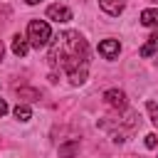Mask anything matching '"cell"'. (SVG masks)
Listing matches in <instances>:
<instances>
[{
  "instance_id": "obj_1",
  "label": "cell",
  "mask_w": 158,
  "mask_h": 158,
  "mask_svg": "<svg viewBox=\"0 0 158 158\" xmlns=\"http://www.w3.org/2000/svg\"><path fill=\"white\" fill-rule=\"evenodd\" d=\"M49 64L69 72L72 84L86 79V40L79 32H62L49 47Z\"/></svg>"
},
{
  "instance_id": "obj_2",
  "label": "cell",
  "mask_w": 158,
  "mask_h": 158,
  "mask_svg": "<svg viewBox=\"0 0 158 158\" xmlns=\"http://www.w3.org/2000/svg\"><path fill=\"white\" fill-rule=\"evenodd\" d=\"M27 40H30V44L32 47H47L49 44V40H52V32H49V25L44 22V20H30V25H27Z\"/></svg>"
},
{
  "instance_id": "obj_3",
  "label": "cell",
  "mask_w": 158,
  "mask_h": 158,
  "mask_svg": "<svg viewBox=\"0 0 158 158\" xmlns=\"http://www.w3.org/2000/svg\"><path fill=\"white\" fill-rule=\"evenodd\" d=\"M104 101L111 106V109H126V94L123 91H118V89H109V91H104Z\"/></svg>"
},
{
  "instance_id": "obj_4",
  "label": "cell",
  "mask_w": 158,
  "mask_h": 158,
  "mask_svg": "<svg viewBox=\"0 0 158 158\" xmlns=\"http://www.w3.org/2000/svg\"><path fill=\"white\" fill-rule=\"evenodd\" d=\"M47 17L54 20V22H69L72 20V10L64 7V5H49L47 7Z\"/></svg>"
},
{
  "instance_id": "obj_5",
  "label": "cell",
  "mask_w": 158,
  "mask_h": 158,
  "mask_svg": "<svg viewBox=\"0 0 158 158\" xmlns=\"http://www.w3.org/2000/svg\"><path fill=\"white\" fill-rule=\"evenodd\" d=\"M99 54H104L106 59H116L118 57V40H104V42H99Z\"/></svg>"
},
{
  "instance_id": "obj_6",
  "label": "cell",
  "mask_w": 158,
  "mask_h": 158,
  "mask_svg": "<svg viewBox=\"0 0 158 158\" xmlns=\"http://www.w3.org/2000/svg\"><path fill=\"white\" fill-rule=\"evenodd\" d=\"M99 5H101V10L109 12V15H118V12L123 10V0H99Z\"/></svg>"
},
{
  "instance_id": "obj_7",
  "label": "cell",
  "mask_w": 158,
  "mask_h": 158,
  "mask_svg": "<svg viewBox=\"0 0 158 158\" xmlns=\"http://www.w3.org/2000/svg\"><path fill=\"white\" fill-rule=\"evenodd\" d=\"M156 49H158V30H156V32H153V35L148 37V42H146V44L141 47V57H151V54H153Z\"/></svg>"
},
{
  "instance_id": "obj_8",
  "label": "cell",
  "mask_w": 158,
  "mask_h": 158,
  "mask_svg": "<svg viewBox=\"0 0 158 158\" xmlns=\"http://www.w3.org/2000/svg\"><path fill=\"white\" fill-rule=\"evenodd\" d=\"M141 25H146V27H158V10H143V12H141Z\"/></svg>"
},
{
  "instance_id": "obj_9",
  "label": "cell",
  "mask_w": 158,
  "mask_h": 158,
  "mask_svg": "<svg viewBox=\"0 0 158 158\" xmlns=\"http://www.w3.org/2000/svg\"><path fill=\"white\" fill-rule=\"evenodd\" d=\"M12 52H15L17 57H25V54H27V42H25V37H20V35L12 37Z\"/></svg>"
},
{
  "instance_id": "obj_10",
  "label": "cell",
  "mask_w": 158,
  "mask_h": 158,
  "mask_svg": "<svg viewBox=\"0 0 158 158\" xmlns=\"http://www.w3.org/2000/svg\"><path fill=\"white\" fill-rule=\"evenodd\" d=\"M77 151H79V141H72V143H64V146H59V156H64V158H72Z\"/></svg>"
},
{
  "instance_id": "obj_11",
  "label": "cell",
  "mask_w": 158,
  "mask_h": 158,
  "mask_svg": "<svg viewBox=\"0 0 158 158\" xmlns=\"http://www.w3.org/2000/svg\"><path fill=\"white\" fill-rule=\"evenodd\" d=\"M17 96L20 99H27V101H37L40 99V91L37 89H17Z\"/></svg>"
},
{
  "instance_id": "obj_12",
  "label": "cell",
  "mask_w": 158,
  "mask_h": 158,
  "mask_svg": "<svg viewBox=\"0 0 158 158\" xmlns=\"http://www.w3.org/2000/svg\"><path fill=\"white\" fill-rule=\"evenodd\" d=\"M30 116H32L30 106H17V109H15V118H20V121H30Z\"/></svg>"
},
{
  "instance_id": "obj_13",
  "label": "cell",
  "mask_w": 158,
  "mask_h": 158,
  "mask_svg": "<svg viewBox=\"0 0 158 158\" xmlns=\"http://www.w3.org/2000/svg\"><path fill=\"white\" fill-rule=\"evenodd\" d=\"M148 111H151V121L158 126V104L156 101H148Z\"/></svg>"
},
{
  "instance_id": "obj_14",
  "label": "cell",
  "mask_w": 158,
  "mask_h": 158,
  "mask_svg": "<svg viewBox=\"0 0 158 158\" xmlns=\"http://www.w3.org/2000/svg\"><path fill=\"white\" fill-rule=\"evenodd\" d=\"M156 143H158V138H156L153 133H148V136H146V146H148V148H156Z\"/></svg>"
},
{
  "instance_id": "obj_15",
  "label": "cell",
  "mask_w": 158,
  "mask_h": 158,
  "mask_svg": "<svg viewBox=\"0 0 158 158\" xmlns=\"http://www.w3.org/2000/svg\"><path fill=\"white\" fill-rule=\"evenodd\" d=\"M7 114V104H5V99H0V116H5Z\"/></svg>"
},
{
  "instance_id": "obj_16",
  "label": "cell",
  "mask_w": 158,
  "mask_h": 158,
  "mask_svg": "<svg viewBox=\"0 0 158 158\" xmlns=\"http://www.w3.org/2000/svg\"><path fill=\"white\" fill-rule=\"evenodd\" d=\"M25 2H27V5H37L40 0H25Z\"/></svg>"
},
{
  "instance_id": "obj_17",
  "label": "cell",
  "mask_w": 158,
  "mask_h": 158,
  "mask_svg": "<svg viewBox=\"0 0 158 158\" xmlns=\"http://www.w3.org/2000/svg\"><path fill=\"white\" fill-rule=\"evenodd\" d=\"M2 52H5V47H2V42H0V59H2Z\"/></svg>"
}]
</instances>
